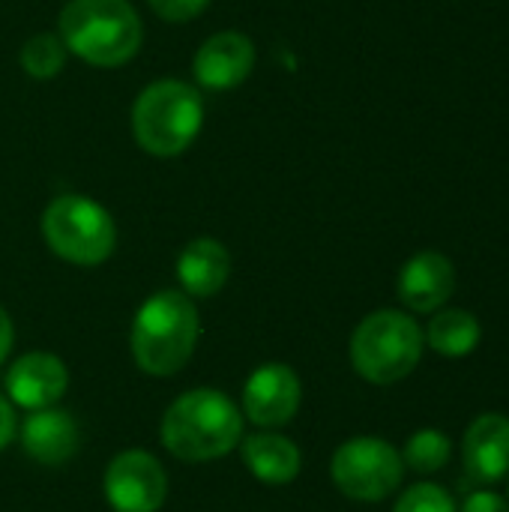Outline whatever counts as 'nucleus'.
I'll use <instances>...</instances> for the list:
<instances>
[{
    "mask_svg": "<svg viewBox=\"0 0 509 512\" xmlns=\"http://www.w3.org/2000/svg\"><path fill=\"white\" fill-rule=\"evenodd\" d=\"M57 24L66 51L99 69L129 63L144 42L141 15L129 0H69Z\"/></svg>",
    "mask_w": 509,
    "mask_h": 512,
    "instance_id": "nucleus-1",
    "label": "nucleus"
},
{
    "mask_svg": "<svg viewBox=\"0 0 509 512\" xmlns=\"http://www.w3.org/2000/svg\"><path fill=\"white\" fill-rule=\"evenodd\" d=\"M201 336L198 309L183 291H159L141 303L132 321V357L141 372L168 378L195 354Z\"/></svg>",
    "mask_w": 509,
    "mask_h": 512,
    "instance_id": "nucleus-2",
    "label": "nucleus"
},
{
    "mask_svg": "<svg viewBox=\"0 0 509 512\" xmlns=\"http://www.w3.org/2000/svg\"><path fill=\"white\" fill-rule=\"evenodd\" d=\"M240 438L243 414L219 390H189L162 417V444L183 462L228 456Z\"/></svg>",
    "mask_w": 509,
    "mask_h": 512,
    "instance_id": "nucleus-3",
    "label": "nucleus"
},
{
    "mask_svg": "<svg viewBox=\"0 0 509 512\" xmlns=\"http://www.w3.org/2000/svg\"><path fill=\"white\" fill-rule=\"evenodd\" d=\"M204 126L201 93L177 78L147 84L132 105V135L150 156L168 159L189 150Z\"/></svg>",
    "mask_w": 509,
    "mask_h": 512,
    "instance_id": "nucleus-4",
    "label": "nucleus"
},
{
    "mask_svg": "<svg viewBox=\"0 0 509 512\" xmlns=\"http://www.w3.org/2000/svg\"><path fill=\"white\" fill-rule=\"evenodd\" d=\"M423 357L420 324L396 309L363 318L351 336V363L372 384H396L408 378Z\"/></svg>",
    "mask_w": 509,
    "mask_h": 512,
    "instance_id": "nucleus-5",
    "label": "nucleus"
},
{
    "mask_svg": "<svg viewBox=\"0 0 509 512\" xmlns=\"http://www.w3.org/2000/svg\"><path fill=\"white\" fill-rule=\"evenodd\" d=\"M42 237L48 249L78 267H96L111 258L117 246V225L111 213L87 195H57L42 213Z\"/></svg>",
    "mask_w": 509,
    "mask_h": 512,
    "instance_id": "nucleus-6",
    "label": "nucleus"
},
{
    "mask_svg": "<svg viewBox=\"0 0 509 512\" xmlns=\"http://www.w3.org/2000/svg\"><path fill=\"white\" fill-rule=\"evenodd\" d=\"M333 483L354 501L390 498L405 474L402 456L381 438H351L333 453Z\"/></svg>",
    "mask_w": 509,
    "mask_h": 512,
    "instance_id": "nucleus-7",
    "label": "nucleus"
},
{
    "mask_svg": "<svg viewBox=\"0 0 509 512\" xmlns=\"http://www.w3.org/2000/svg\"><path fill=\"white\" fill-rule=\"evenodd\" d=\"M105 498L114 512H159L168 498V474L156 456L126 450L105 471Z\"/></svg>",
    "mask_w": 509,
    "mask_h": 512,
    "instance_id": "nucleus-8",
    "label": "nucleus"
},
{
    "mask_svg": "<svg viewBox=\"0 0 509 512\" xmlns=\"http://www.w3.org/2000/svg\"><path fill=\"white\" fill-rule=\"evenodd\" d=\"M300 378L285 363L258 366L243 387V411L255 426L279 429L294 420L300 408Z\"/></svg>",
    "mask_w": 509,
    "mask_h": 512,
    "instance_id": "nucleus-9",
    "label": "nucleus"
},
{
    "mask_svg": "<svg viewBox=\"0 0 509 512\" xmlns=\"http://www.w3.org/2000/svg\"><path fill=\"white\" fill-rule=\"evenodd\" d=\"M255 69V45L237 30H222L204 39L192 60L195 81L204 90H231L243 84Z\"/></svg>",
    "mask_w": 509,
    "mask_h": 512,
    "instance_id": "nucleus-10",
    "label": "nucleus"
},
{
    "mask_svg": "<svg viewBox=\"0 0 509 512\" xmlns=\"http://www.w3.org/2000/svg\"><path fill=\"white\" fill-rule=\"evenodd\" d=\"M69 387V372L66 366L45 351L24 354L12 363L6 372V393L15 405L27 411H42L51 408Z\"/></svg>",
    "mask_w": 509,
    "mask_h": 512,
    "instance_id": "nucleus-11",
    "label": "nucleus"
},
{
    "mask_svg": "<svg viewBox=\"0 0 509 512\" xmlns=\"http://www.w3.org/2000/svg\"><path fill=\"white\" fill-rule=\"evenodd\" d=\"M456 288L453 261L441 252H417L399 273V300L414 312L441 309Z\"/></svg>",
    "mask_w": 509,
    "mask_h": 512,
    "instance_id": "nucleus-12",
    "label": "nucleus"
},
{
    "mask_svg": "<svg viewBox=\"0 0 509 512\" xmlns=\"http://www.w3.org/2000/svg\"><path fill=\"white\" fill-rule=\"evenodd\" d=\"M465 471L480 483H498L509 474V420L483 414L471 423L462 444Z\"/></svg>",
    "mask_w": 509,
    "mask_h": 512,
    "instance_id": "nucleus-13",
    "label": "nucleus"
},
{
    "mask_svg": "<svg viewBox=\"0 0 509 512\" xmlns=\"http://www.w3.org/2000/svg\"><path fill=\"white\" fill-rule=\"evenodd\" d=\"M21 447L39 465H63L78 450V426L66 411H57L54 405L33 411L21 429Z\"/></svg>",
    "mask_w": 509,
    "mask_h": 512,
    "instance_id": "nucleus-14",
    "label": "nucleus"
},
{
    "mask_svg": "<svg viewBox=\"0 0 509 512\" xmlns=\"http://www.w3.org/2000/svg\"><path fill=\"white\" fill-rule=\"evenodd\" d=\"M231 276V255L213 237L192 240L177 258V279L189 297H213Z\"/></svg>",
    "mask_w": 509,
    "mask_h": 512,
    "instance_id": "nucleus-15",
    "label": "nucleus"
},
{
    "mask_svg": "<svg viewBox=\"0 0 509 512\" xmlns=\"http://www.w3.org/2000/svg\"><path fill=\"white\" fill-rule=\"evenodd\" d=\"M243 462L249 465V471L270 486H285L300 474V450L294 441L282 438V435H249L243 441Z\"/></svg>",
    "mask_w": 509,
    "mask_h": 512,
    "instance_id": "nucleus-16",
    "label": "nucleus"
},
{
    "mask_svg": "<svg viewBox=\"0 0 509 512\" xmlns=\"http://www.w3.org/2000/svg\"><path fill=\"white\" fill-rule=\"evenodd\" d=\"M480 321L465 309H444L432 318L426 342L441 357H468L480 345Z\"/></svg>",
    "mask_w": 509,
    "mask_h": 512,
    "instance_id": "nucleus-17",
    "label": "nucleus"
},
{
    "mask_svg": "<svg viewBox=\"0 0 509 512\" xmlns=\"http://www.w3.org/2000/svg\"><path fill=\"white\" fill-rule=\"evenodd\" d=\"M66 57H69V51L57 33H36L21 45L18 63L30 78L48 81V78H57L63 72Z\"/></svg>",
    "mask_w": 509,
    "mask_h": 512,
    "instance_id": "nucleus-18",
    "label": "nucleus"
},
{
    "mask_svg": "<svg viewBox=\"0 0 509 512\" xmlns=\"http://www.w3.org/2000/svg\"><path fill=\"white\" fill-rule=\"evenodd\" d=\"M450 459V438L438 429H423L408 438L402 462L417 474H435Z\"/></svg>",
    "mask_w": 509,
    "mask_h": 512,
    "instance_id": "nucleus-19",
    "label": "nucleus"
},
{
    "mask_svg": "<svg viewBox=\"0 0 509 512\" xmlns=\"http://www.w3.org/2000/svg\"><path fill=\"white\" fill-rule=\"evenodd\" d=\"M393 512H456V504H453V498L441 486L420 483V486L408 489L399 498V504H396Z\"/></svg>",
    "mask_w": 509,
    "mask_h": 512,
    "instance_id": "nucleus-20",
    "label": "nucleus"
},
{
    "mask_svg": "<svg viewBox=\"0 0 509 512\" xmlns=\"http://www.w3.org/2000/svg\"><path fill=\"white\" fill-rule=\"evenodd\" d=\"M147 3L162 21H171V24L192 21L210 6V0H147Z\"/></svg>",
    "mask_w": 509,
    "mask_h": 512,
    "instance_id": "nucleus-21",
    "label": "nucleus"
},
{
    "mask_svg": "<svg viewBox=\"0 0 509 512\" xmlns=\"http://www.w3.org/2000/svg\"><path fill=\"white\" fill-rule=\"evenodd\" d=\"M462 512H509V501H504L501 495L495 492H474Z\"/></svg>",
    "mask_w": 509,
    "mask_h": 512,
    "instance_id": "nucleus-22",
    "label": "nucleus"
},
{
    "mask_svg": "<svg viewBox=\"0 0 509 512\" xmlns=\"http://www.w3.org/2000/svg\"><path fill=\"white\" fill-rule=\"evenodd\" d=\"M15 438V414H12V405L0 396V450Z\"/></svg>",
    "mask_w": 509,
    "mask_h": 512,
    "instance_id": "nucleus-23",
    "label": "nucleus"
},
{
    "mask_svg": "<svg viewBox=\"0 0 509 512\" xmlns=\"http://www.w3.org/2000/svg\"><path fill=\"white\" fill-rule=\"evenodd\" d=\"M12 339H15V333H12L9 312L0 306V363H3V360H6V354L12 351Z\"/></svg>",
    "mask_w": 509,
    "mask_h": 512,
    "instance_id": "nucleus-24",
    "label": "nucleus"
},
{
    "mask_svg": "<svg viewBox=\"0 0 509 512\" xmlns=\"http://www.w3.org/2000/svg\"><path fill=\"white\" fill-rule=\"evenodd\" d=\"M507 477H509V474H507ZM507 495H509V489H507Z\"/></svg>",
    "mask_w": 509,
    "mask_h": 512,
    "instance_id": "nucleus-25",
    "label": "nucleus"
}]
</instances>
